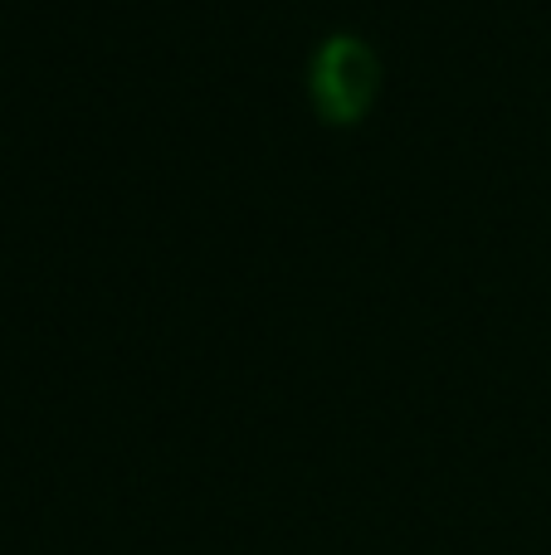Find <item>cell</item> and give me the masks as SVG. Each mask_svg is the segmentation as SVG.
Returning <instances> with one entry per match:
<instances>
[{
  "instance_id": "6da1fadb",
  "label": "cell",
  "mask_w": 551,
  "mask_h": 555,
  "mask_svg": "<svg viewBox=\"0 0 551 555\" xmlns=\"http://www.w3.org/2000/svg\"><path fill=\"white\" fill-rule=\"evenodd\" d=\"M308 88H312L318 113L332 117V122L361 117L381 88L376 49H371L361 35H351V29L322 35V44L312 49V64H308Z\"/></svg>"
}]
</instances>
